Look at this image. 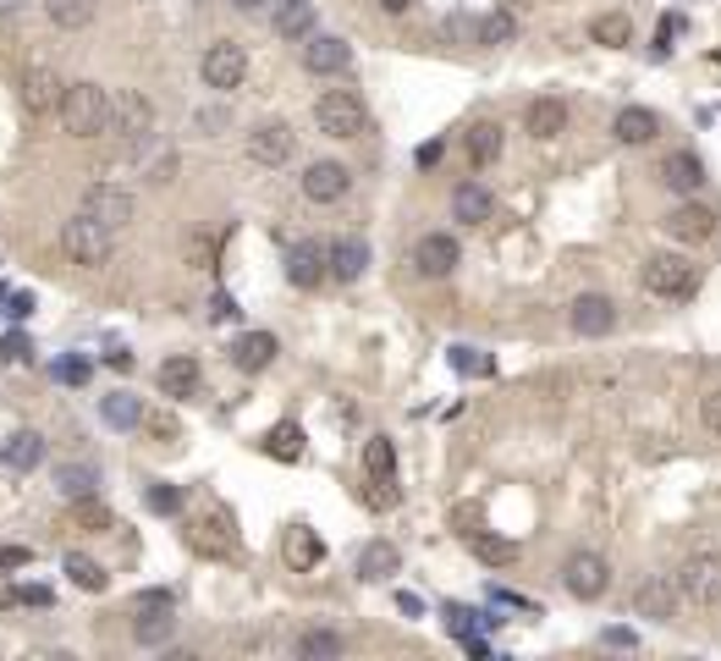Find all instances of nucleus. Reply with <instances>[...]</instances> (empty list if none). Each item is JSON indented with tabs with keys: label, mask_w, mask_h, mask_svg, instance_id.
I'll return each mask as SVG.
<instances>
[{
	"label": "nucleus",
	"mask_w": 721,
	"mask_h": 661,
	"mask_svg": "<svg viewBox=\"0 0 721 661\" xmlns=\"http://www.w3.org/2000/svg\"><path fill=\"white\" fill-rule=\"evenodd\" d=\"M55 116L72 139H100V133H111V89L105 83H67Z\"/></svg>",
	"instance_id": "f257e3e1"
},
{
	"label": "nucleus",
	"mask_w": 721,
	"mask_h": 661,
	"mask_svg": "<svg viewBox=\"0 0 721 661\" xmlns=\"http://www.w3.org/2000/svg\"><path fill=\"white\" fill-rule=\"evenodd\" d=\"M644 293L661 304H689L700 293V265L683 254H650L644 260Z\"/></svg>",
	"instance_id": "f03ea898"
},
{
	"label": "nucleus",
	"mask_w": 721,
	"mask_h": 661,
	"mask_svg": "<svg viewBox=\"0 0 721 661\" xmlns=\"http://www.w3.org/2000/svg\"><path fill=\"white\" fill-rule=\"evenodd\" d=\"M111 248H116V232H111L105 221L83 215V210L61 226V254H67L72 265H83V271H100V265L111 260Z\"/></svg>",
	"instance_id": "7ed1b4c3"
},
{
	"label": "nucleus",
	"mask_w": 721,
	"mask_h": 661,
	"mask_svg": "<svg viewBox=\"0 0 721 661\" xmlns=\"http://www.w3.org/2000/svg\"><path fill=\"white\" fill-rule=\"evenodd\" d=\"M314 128H319L325 139H364L369 111H364V100H358L353 89H325V94L314 100Z\"/></svg>",
	"instance_id": "20e7f679"
},
{
	"label": "nucleus",
	"mask_w": 721,
	"mask_h": 661,
	"mask_svg": "<svg viewBox=\"0 0 721 661\" xmlns=\"http://www.w3.org/2000/svg\"><path fill=\"white\" fill-rule=\"evenodd\" d=\"M149 133H154V100L139 94V89L111 94V139H122V144L139 155L149 144Z\"/></svg>",
	"instance_id": "39448f33"
},
{
	"label": "nucleus",
	"mask_w": 721,
	"mask_h": 661,
	"mask_svg": "<svg viewBox=\"0 0 721 661\" xmlns=\"http://www.w3.org/2000/svg\"><path fill=\"white\" fill-rule=\"evenodd\" d=\"M199 78H204L215 94L243 89V78H248V50H243L237 39H215V44L204 50V61H199Z\"/></svg>",
	"instance_id": "423d86ee"
},
{
	"label": "nucleus",
	"mask_w": 721,
	"mask_h": 661,
	"mask_svg": "<svg viewBox=\"0 0 721 661\" xmlns=\"http://www.w3.org/2000/svg\"><path fill=\"white\" fill-rule=\"evenodd\" d=\"M562 584H568L573 601H600V596L611 590V562H606L600 551H573V557L562 562Z\"/></svg>",
	"instance_id": "0eeeda50"
},
{
	"label": "nucleus",
	"mask_w": 721,
	"mask_h": 661,
	"mask_svg": "<svg viewBox=\"0 0 721 661\" xmlns=\"http://www.w3.org/2000/svg\"><path fill=\"white\" fill-rule=\"evenodd\" d=\"M678 607H683V590H678L672 573H644V579L633 584V612H639V618H650V623H672Z\"/></svg>",
	"instance_id": "6e6552de"
},
{
	"label": "nucleus",
	"mask_w": 721,
	"mask_h": 661,
	"mask_svg": "<svg viewBox=\"0 0 721 661\" xmlns=\"http://www.w3.org/2000/svg\"><path fill=\"white\" fill-rule=\"evenodd\" d=\"M678 590H683V601H694V607H717L721 601V557L717 551H694V557L678 568Z\"/></svg>",
	"instance_id": "1a4fd4ad"
},
{
	"label": "nucleus",
	"mask_w": 721,
	"mask_h": 661,
	"mask_svg": "<svg viewBox=\"0 0 721 661\" xmlns=\"http://www.w3.org/2000/svg\"><path fill=\"white\" fill-rule=\"evenodd\" d=\"M133 193L128 187H116V182H89L83 187V215H94V221H105L111 232H122V226H133Z\"/></svg>",
	"instance_id": "9d476101"
},
{
	"label": "nucleus",
	"mask_w": 721,
	"mask_h": 661,
	"mask_svg": "<svg viewBox=\"0 0 721 661\" xmlns=\"http://www.w3.org/2000/svg\"><path fill=\"white\" fill-rule=\"evenodd\" d=\"M303 67H308L314 78H342V72L353 67V44L336 39V33H308V39H303Z\"/></svg>",
	"instance_id": "9b49d317"
},
{
	"label": "nucleus",
	"mask_w": 721,
	"mask_h": 661,
	"mask_svg": "<svg viewBox=\"0 0 721 661\" xmlns=\"http://www.w3.org/2000/svg\"><path fill=\"white\" fill-rule=\"evenodd\" d=\"M568 326L578 330V336H611L617 330V304L606 298V293H578L573 304H568Z\"/></svg>",
	"instance_id": "f8f14e48"
},
{
	"label": "nucleus",
	"mask_w": 721,
	"mask_h": 661,
	"mask_svg": "<svg viewBox=\"0 0 721 661\" xmlns=\"http://www.w3.org/2000/svg\"><path fill=\"white\" fill-rule=\"evenodd\" d=\"M457 260H463V248H457V237H451V232H430V237H419V243H414V271H419L425 282L451 276V271H457Z\"/></svg>",
	"instance_id": "ddd939ff"
},
{
	"label": "nucleus",
	"mask_w": 721,
	"mask_h": 661,
	"mask_svg": "<svg viewBox=\"0 0 721 661\" xmlns=\"http://www.w3.org/2000/svg\"><path fill=\"white\" fill-rule=\"evenodd\" d=\"M678 243H711L717 237V210L711 204H700V199H683L667 221H661Z\"/></svg>",
	"instance_id": "4468645a"
},
{
	"label": "nucleus",
	"mask_w": 721,
	"mask_h": 661,
	"mask_svg": "<svg viewBox=\"0 0 721 661\" xmlns=\"http://www.w3.org/2000/svg\"><path fill=\"white\" fill-rule=\"evenodd\" d=\"M364 271H369V243H364V237H331V243H325V276H331V282L347 287V282H358Z\"/></svg>",
	"instance_id": "2eb2a0df"
},
{
	"label": "nucleus",
	"mask_w": 721,
	"mask_h": 661,
	"mask_svg": "<svg viewBox=\"0 0 721 661\" xmlns=\"http://www.w3.org/2000/svg\"><path fill=\"white\" fill-rule=\"evenodd\" d=\"M347 187H353V171H347L342 161L303 165V199H314V204H336V199H347Z\"/></svg>",
	"instance_id": "dca6fc26"
},
{
	"label": "nucleus",
	"mask_w": 721,
	"mask_h": 661,
	"mask_svg": "<svg viewBox=\"0 0 721 661\" xmlns=\"http://www.w3.org/2000/svg\"><path fill=\"white\" fill-rule=\"evenodd\" d=\"M353 568H358L364 584H392V579L403 573V551H397L392 540H364L358 557H353Z\"/></svg>",
	"instance_id": "f3484780"
},
{
	"label": "nucleus",
	"mask_w": 721,
	"mask_h": 661,
	"mask_svg": "<svg viewBox=\"0 0 721 661\" xmlns=\"http://www.w3.org/2000/svg\"><path fill=\"white\" fill-rule=\"evenodd\" d=\"M292 150H297V133H292L287 122H260L248 133V161H260V165H287Z\"/></svg>",
	"instance_id": "a211bd4d"
},
{
	"label": "nucleus",
	"mask_w": 721,
	"mask_h": 661,
	"mask_svg": "<svg viewBox=\"0 0 721 661\" xmlns=\"http://www.w3.org/2000/svg\"><path fill=\"white\" fill-rule=\"evenodd\" d=\"M61 94H67V83L55 78V67H28V72H22V105H28L33 116L61 111Z\"/></svg>",
	"instance_id": "6ab92c4d"
},
{
	"label": "nucleus",
	"mask_w": 721,
	"mask_h": 661,
	"mask_svg": "<svg viewBox=\"0 0 721 661\" xmlns=\"http://www.w3.org/2000/svg\"><path fill=\"white\" fill-rule=\"evenodd\" d=\"M451 215H457L463 226H485V221L496 215V193H490L485 182H474V176H468V182H457V187H451Z\"/></svg>",
	"instance_id": "aec40b11"
},
{
	"label": "nucleus",
	"mask_w": 721,
	"mask_h": 661,
	"mask_svg": "<svg viewBox=\"0 0 721 661\" xmlns=\"http://www.w3.org/2000/svg\"><path fill=\"white\" fill-rule=\"evenodd\" d=\"M276 353H282V342H276L271 330H243V336L232 342V364H237L243 375L271 369V364H276Z\"/></svg>",
	"instance_id": "412c9836"
},
{
	"label": "nucleus",
	"mask_w": 721,
	"mask_h": 661,
	"mask_svg": "<svg viewBox=\"0 0 721 661\" xmlns=\"http://www.w3.org/2000/svg\"><path fill=\"white\" fill-rule=\"evenodd\" d=\"M661 182H667L672 193H683V199H694V193L705 187V161H700L694 150H672V155L661 161Z\"/></svg>",
	"instance_id": "4be33fe9"
},
{
	"label": "nucleus",
	"mask_w": 721,
	"mask_h": 661,
	"mask_svg": "<svg viewBox=\"0 0 721 661\" xmlns=\"http://www.w3.org/2000/svg\"><path fill=\"white\" fill-rule=\"evenodd\" d=\"M568 122H573V111H568V100H557V94H546V100H535V105H529V139H535V144L562 139V133H568Z\"/></svg>",
	"instance_id": "5701e85b"
},
{
	"label": "nucleus",
	"mask_w": 721,
	"mask_h": 661,
	"mask_svg": "<svg viewBox=\"0 0 721 661\" xmlns=\"http://www.w3.org/2000/svg\"><path fill=\"white\" fill-rule=\"evenodd\" d=\"M0 464H6L11 475H33V469L44 464V436H39V430H11V436L0 441Z\"/></svg>",
	"instance_id": "b1692460"
},
{
	"label": "nucleus",
	"mask_w": 721,
	"mask_h": 661,
	"mask_svg": "<svg viewBox=\"0 0 721 661\" xmlns=\"http://www.w3.org/2000/svg\"><path fill=\"white\" fill-rule=\"evenodd\" d=\"M308 33H319V11H314V0H276V39L303 44Z\"/></svg>",
	"instance_id": "393cba45"
},
{
	"label": "nucleus",
	"mask_w": 721,
	"mask_h": 661,
	"mask_svg": "<svg viewBox=\"0 0 721 661\" xmlns=\"http://www.w3.org/2000/svg\"><path fill=\"white\" fill-rule=\"evenodd\" d=\"M154 380H160V391H165V397H193V391H199V380H204V369H199V358H193V353H171V358L160 364V375H154Z\"/></svg>",
	"instance_id": "a878e982"
},
{
	"label": "nucleus",
	"mask_w": 721,
	"mask_h": 661,
	"mask_svg": "<svg viewBox=\"0 0 721 661\" xmlns=\"http://www.w3.org/2000/svg\"><path fill=\"white\" fill-rule=\"evenodd\" d=\"M282 557H287V568H297V573L319 568V562H325V540H319V529H308V523H292L287 540H282Z\"/></svg>",
	"instance_id": "bb28decb"
},
{
	"label": "nucleus",
	"mask_w": 721,
	"mask_h": 661,
	"mask_svg": "<svg viewBox=\"0 0 721 661\" xmlns=\"http://www.w3.org/2000/svg\"><path fill=\"white\" fill-rule=\"evenodd\" d=\"M611 133H617V144H650L656 133H661V116L650 111V105H622L617 111V122H611Z\"/></svg>",
	"instance_id": "cd10ccee"
},
{
	"label": "nucleus",
	"mask_w": 721,
	"mask_h": 661,
	"mask_svg": "<svg viewBox=\"0 0 721 661\" xmlns=\"http://www.w3.org/2000/svg\"><path fill=\"white\" fill-rule=\"evenodd\" d=\"M501 122H474L468 133H463V150H468V165L474 171H490V165L501 161Z\"/></svg>",
	"instance_id": "c85d7f7f"
},
{
	"label": "nucleus",
	"mask_w": 721,
	"mask_h": 661,
	"mask_svg": "<svg viewBox=\"0 0 721 661\" xmlns=\"http://www.w3.org/2000/svg\"><path fill=\"white\" fill-rule=\"evenodd\" d=\"M287 282L292 287H319V282H325V248H319V243H292Z\"/></svg>",
	"instance_id": "c756f323"
},
{
	"label": "nucleus",
	"mask_w": 721,
	"mask_h": 661,
	"mask_svg": "<svg viewBox=\"0 0 721 661\" xmlns=\"http://www.w3.org/2000/svg\"><path fill=\"white\" fill-rule=\"evenodd\" d=\"M100 419H105L111 430H139L149 419L144 397H133V391H105V397H100Z\"/></svg>",
	"instance_id": "7c9ffc66"
},
{
	"label": "nucleus",
	"mask_w": 721,
	"mask_h": 661,
	"mask_svg": "<svg viewBox=\"0 0 721 661\" xmlns=\"http://www.w3.org/2000/svg\"><path fill=\"white\" fill-rule=\"evenodd\" d=\"M139 618H133V640L139 645H165L171 634H176V618H171V607H133Z\"/></svg>",
	"instance_id": "2f4dec72"
},
{
	"label": "nucleus",
	"mask_w": 721,
	"mask_h": 661,
	"mask_svg": "<svg viewBox=\"0 0 721 661\" xmlns=\"http://www.w3.org/2000/svg\"><path fill=\"white\" fill-rule=\"evenodd\" d=\"M55 491L67 496V501L100 496V469H94V464H55Z\"/></svg>",
	"instance_id": "473e14b6"
},
{
	"label": "nucleus",
	"mask_w": 721,
	"mask_h": 661,
	"mask_svg": "<svg viewBox=\"0 0 721 661\" xmlns=\"http://www.w3.org/2000/svg\"><path fill=\"white\" fill-rule=\"evenodd\" d=\"M512 39H518V17H512V11H485V17L474 22V44L501 50V44H512Z\"/></svg>",
	"instance_id": "72a5a7b5"
},
{
	"label": "nucleus",
	"mask_w": 721,
	"mask_h": 661,
	"mask_svg": "<svg viewBox=\"0 0 721 661\" xmlns=\"http://www.w3.org/2000/svg\"><path fill=\"white\" fill-rule=\"evenodd\" d=\"M364 475L369 480H397V441L392 436H369L364 441Z\"/></svg>",
	"instance_id": "f704fd0d"
},
{
	"label": "nucleus",
	"mask_w": 721,
	"mask_h": 661,
	"mask_svg": "<svg viewBox=\"0 0 721 661\" xmlns=\"http://www.w3.org/2000/svg\"><path fill=\"white\" fill-rule=\"evenodd\" d=\"M61 568H67V579H72L78 590H89V596H100V590L111 584V573H105L89 551H67V562H61Z\"/></svg>",
	"instance_id": "c9c22d12"
},
{
	"label": "nucleus",
	"mask_w": 721,
	"mask_h": 661,
	"mask_svg": "<svg viewBox=\"0 0 721 661\" xmlns=\"http://www.w3.org/2000/svg\"><path fill=\"white\" fill-rule=\"evenodd\" d=\"M94 11H100V0H44V17H50L55 28H67V33L89 28Z\"/></svg>",
	"instance_id": "e433bc0d"
},
{
	"label": "nucleus",
	"mask_w": 721,
	"mask_h": 661,
	"mask_svg": "<svg viewBox=\"0 0 721 661\" xmlns=\"http://www.w3.org/2000/svg\"><path fill=\"white\" fill-rule=\"evenodd\" d=\"M589 39H595V44H606V50H622V44L633 39V22H628V11H600V17L589 22Z\"/></svg>",
	"instance_id": "4c0bfd02"
},
{
	"label": "nucleus",
	"mask_w": 721,
	"mask_h": 661,
	"mask_svg": "<svg viewBox=\"0 0 721 661\" xmlns=\"http://www.w3.org/2000/svg\"><path fill=\"white\" fill-rule=\"evenodd\" d=\"M292 651H297L303 661H331V657H342L347 645H342V634H331V629H303Z\"/></svg>",
	"instance_id": "58836bf2"
},
{
	"label": "nucleus",
	"mask_w": 721,
	"mask_h": 661,
	"mask_svg": "<svg viewBox=\"0 0 721 661\" xmlns=\"http://www.w3.org/2000/svg\"><path fill=\"white\" fill-rule=\"evenodd\" d=\"M265 452H271V458H282V464H297V458H303V430H297L292 419H282V425L265 436Z\"/></svg>",
	"instance_id": "ea45409f"
},
{
	"label": "nucleus",
	"mask_w": 721,
	"mask_h": 661,
	"mask_svg": "<svg viewBox=\"0 0 721 661\" xmlns=\"http://www.w3.org/2000/svg\"><path fill=\"white\" fill-rule=\"evenodd\" d=\"M440 618H446V634H451V640H468V634H479V629L496 623V618H485V612H474V607H446Z\"/></svg>",
	"instance_id": "a19ab883"
},
{
	"label": "nucleus",
	"mask_w": 721,
	"mask_h": 661,
	"mask_svg": "<svg viewBox=\"0 0 721 661\" xmlns=\"http://www.w3.org/2000/svg\"><path fill=\"white\" fill-rule=\"evenodd\" d=\"M72 523H83V529H111V507H105L100 496H78V501H72Z\"/></svg>",
	"instance_id": "79ce46f5"
},
{
	"label": "nucleus",
	"mask_w": 721,
	"mask_h": 661,
	"mask_svg": "<svg viewBox=\"0 0 721 661\" xmlns=\"http://www.w3.org/2000/svg\"><path fill=\"white\" fill-rule=\"evenodd\" d=\"M474 557L490 562V568H512V562H518V546H512V540H490V535H479V540H474Z\"/></svg>",
	"instance_id": "37998d69"
},
{
	"label": "nucleus",
	"mask_w": 721,
	"mask_h": 661,
	"mask_svg": "<svg viewBox=\"0 0 721 661\" xmlns=\"http://www.w3.org/2000/svg\"><path fill=\"white\" fill-rule=\"evenodd\" d=\"M446 358H451L457 375H496V358H485L479 347H451Z\"/></svg>",
	"instance_id": "c03bdc74"
},
{
	"label": "nucleus",
	"mask_w": 721,
	"mask_h": 661,
	"mask_svg": "<svg viewBox=\"0 0 721 661\" xmlns=\"http://www.w3.org/2000/svg\"><path fill=\"white\" fill-rule=\"evenodd\" d=\"M144 501H149V512H160V518H176V512H182V491H176V486H149Z\"/></svg>",
	"instance_id": "a18cd8bd"
},
{
	"label": "nucleus",
	"mask_w": 721,
	"mask_h": 661,
	"mask_svg": "<svg viewBox=\"0 0 721 661\" xmlns=\"http://www.w3.org/2000/svg\"><path fill=\"white\" fill-rule=\"evenodd\" d=\"M0 364H33V342L22 330H6L0 336Z\"/></svg>",
	"instance_id": "49530a36"
},
{
	"label": "nucleus",
	"mask_w": 721,
	"mask_h": 661,
	"mask_svg": "<svg viewBox=\"0 0 721 661\" xmlns=\"http://www.w3.org/2000/svg\"><path fill=\"white\" fill-rule=\"evenodd\" d=\"M700 425H705V430L721 441V386H711V391L700 397Z\"/></svg>",
	"instance_id": "de8ad7c7"
},
{
	"label": "nucleus",
	"mask_w": 721,
	"mask_h": 661,
	"mask_svg": "<svg viewBox=\"0 0 721 661\" xmlns=\"http://www.w3.org/2000/svg\"><path fill=\"white\" fill-rule=\"evenodd\" d=\"M50 375H55L61 386H83V380H89V358H61Z\"/></svg>",
	"instance_id": "09e8293b"
},
{
	"label": "nucleus",
	"mask_w": 721,
	"mask_h": 661,
	"mask_svg": "<svg viewBox=\"0 0 721 661\" xmlns=\"http://www.w3.org/2000/svg\"><path fill=\"white\" fill-rule=\"evenodd\" d=\"M237 315H243V309H237L232 293H215V298H210V326H226V321H237Z\"/></svg>",
	"instance_id": "8fccbe9b"
},
{
	"label": "nucleus",
	"mask_w": 721,
	"mask_h": 661,
	"mask_svg": "<svg viewBox=\"0 0 721 661\" xmlns=\"http://www.w3.org/2000/svg\"><path fill=\"white\" fill-rule=\"evenodd\" d=\"M364 496H369V507H380V512H386V507H397V480H375Z\"/></svg>",
	"instance_id": "3c124183"
},
{
	"label": "nucleus",
	"mask_w": 721,
	"mask_h": 661,
	"mask_svg": "<svg viewBox=\"0 0 721 661\" xmlns=\"http://www.w3.org/2000/svg\"><path fill=\"white\" fill-rule=\"evenodd\" d=\"M678 33H683V17H661V28H656V50H661V55H667V50H672V39H678Z\"/></svg>",
	"instance_id": "603ef678"
},
{
	"label": "nucleus",
	"mask_w": 721,
	"mask_h": 661,
	"mask_svg": "<svg viewBox=\"0 0 721 661\" xmlns=\"http://www.w3.org/2000/svg\"><path fill=\"white\" fill-rule=\"evenodd\" d=\"M11 601H22V607H50V590H44V584H17Z\"/></svg>",
	"instance_id": "864d4df0"
},
{
	"label": "nucleus",
	"mask_w": 721,
	"mask_h": 661,
	"mask_svg": "<svg viewBox=\"0 0 721 661\" xmlns=\"http://www.w3.org/2000/svg\"><path fill=\"white\" fill-rule=\"evenodd\" d=\"M6 315H11V321H28V315H33V293H6Z\"/></svg>",
	"instance_id": "5fc2aeb1"
},
{
	"label": "nucleus",
	"mask_w": 721,
	"mask_h": 661,
	"mask_svg": "<svg viewBox=\"0 0 721 661\" xmlns=\"http://www.w3.org/2000/svg\"><path fill=\"white\" fill-rule=\"evenodd\" d=\"M600 640H606L611 651H633V645H639V640H633V629H606Z\"/></svg>",
	"instance_id": "6e6d98bb"
},
{
	"label": "nucleus",
	"mask_w": 721,
	"mask_h": 661,
	"mask_svg": "<svg viewBox=\"0 0 721 661\" xmlns=\"http://www.w3.org/2000/svg\"><path fill=\"white\" fill-rule=\"evenodd\" d=\"M105 364H111V369H133V353H128V347H111Z\"/></svg>",
	"instance_id": "4d7b16f0"
},
{
	"label": "nucleus",
	"mask_w": 721,
	"mask_h": 661,
	"mask_svg": "<svg viewBox=\"0 0 721 661\" xmlns=\"http://www.w3.org/2000/svg\"><path fill=\"white\" fill-rule=\"evenodd\" d=\"M397 607H403V612H408V618H419V612H425V601H419V596H408V590H403V596H397Z\"/></svg>",
	"instance_id": "13d9d810"
},
{
	"label": "nucleus",
	"mask_w": 721,
	"mask_h": 661,
	"mask_svg": "<svg viewBox=\"0 0 721 661\" xmlns=\"http://www.w3.org/2000/svg\"><path fill=\"white\" fill-rule=\"evenodd\" d=\"M28 11V0H0V17H22Z\"/></svg>",
	"instance_id": "bf43d9fd"
},
{
	"label": "nucleus",
	"mask_w": 721,
	"mask_h": 661,
	"mask_svg": "<svg viewBox=\"0 0 721 661\" xmlns=\"http://www.w3.org/2000/svg\"><path fill=\"white\" fill-rule=\"evenodd\" d=\"M408 6H414V0H380V11H392V17H403Z\"/></svg>",
	"instance_id": "052dcab7"
},
{
	"label": "nucleus",
	"mask_w": 721,
	"mask_h": 661,
	"mask_svg": "<svg viewBox=\"0 0 721 661\" xmlns=\"http://www.w3.org/2000/svg\"><path fill=\"white\" fill-rule=\"evenodd\" d=\"M237 11H265V6H276V0H232Z\"/></svg>",
	"instance_id": "680f3d73"
}]
</instances>
